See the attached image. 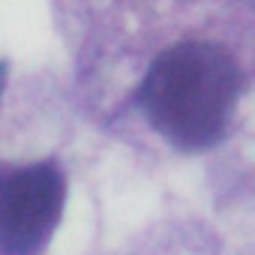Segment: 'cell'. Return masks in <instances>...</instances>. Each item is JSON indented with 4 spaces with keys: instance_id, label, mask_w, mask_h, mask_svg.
Listing matches in <instances>:
<instances>
[{
    "instance_id": "277c9868",
    "label": "cell",
    "mask_w": 255,
    "mask_h": 255,
    "mask_svg": "<svg viewBox=\"0 0 255 255\" xmlns=\"http://www.w3.org/2000/svg\"><path fill=\"white\" fill-rule=\"evenodd\" d=\"M6 75H9V63L0 60V99H3V90H6Z\"/></svg>"
},
{
    "instance_id": "3957f363",
    "label": "cell",
    "mask_w": 255,
    "mask_h": 255,
    "mask_svg": "<svg viewBox=\"0 0 255 255\" xmlns=\"http://www.w3.org/2000/svg\"><path fill=\"white\" fill-rule=\"evenodd\" d=\"M54 3L63 9V12H81L84 18L96 21L99 15H105L108 9H114L123 0H54Z\"/></svg>"
},
{
    "instance_id": "7a4b0ae2",
    "label": "cell",
    "mask_w": 255,
    "mask_h": 255,
    "mask_svg": "<svg viewBox=\"0 0 255 255\" xmlns=\"http://www.w3.org/2000/svg\"><path fill=\"white\" fill-rule=\"evenodd\" d=\"M66 201V174L54 159L0 165V255H42Z\"/></svg>"
},
{
    "instance_id": "6da1fadb",
    "label": "cell",
    "mask_w": 255,
    "mask_h": 255,
    "mask_svg": "<svg viewBox=\"0 0 255 255\" xmlns=\"http://www.w3.org/2000/svg\"><path fill=\"white\" fill-rule=\"evenodd\" d=\"M129 60L126 108L177 153L219 144L255 81V0H123L93 21Z\"/></svg>"
}]
</instances>
